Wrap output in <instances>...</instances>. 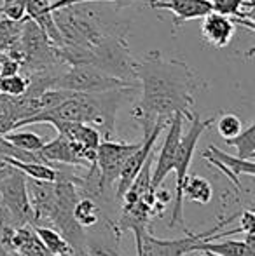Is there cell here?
I'll return each instance as SVG.
<instances>
[{
  "mask_svg": "<svg viewBox=\"0 0 255 256\" xmlns=\"http://www.w3.org/2000/svg\"><path fill=\"white\" fill-rule=\"evenodd\" d=\"M2 2H18V4H23L25 6V0H2Z\"/></svg>",
  "mask_w": 255,
  "mask_h": 256,
  "instance_id": "obj_30",
  "label": "cell"
},
{
  "mask_svg": "<svg viewBox=\"0 0 255 256\" xmlns=\"http://www.w3.org/2000/svg\"><path fill=\"white\" fill-rule=\"evenodd\" d=\"M225 145L234 146L238 155L236 157L245 158V160H253L255 158V122L248 126L246 129H241L239 134L234 138L225 140Z\"/></svg>",
  "mask_w": 255,
  "mask_h": 256,
  "instance_id": "obj_20",
  "label": "cell"
},
{
  "mask_svg": "<svg viewBox=\"0 0 255 256\" xmlns=\"http://www.w3.org/2000/svg\"><path fill=\"white\" fill-rule=\"evenodd\" d=\"M0 12L6 20L11 21H21L25 20V6L23 4H18V2H2L0 6Z\"/></svg>",
  "mask_w": 255,
  "mask_h": 256,
  "instance_id": "obj_24",
  "label": "cell"
},
{
  "mask_svg": "<svg viewBox=\"0 0 255 256\" xmlns=\"http://www.w3.org/2000/svg\"><path fill=\"white\" fill-rule=\"evenodd\" d=\"M53 128L58 131L60 136L70 140L79 145H84L88 148H98L100 142H102V134L98 129L93 128L89 124H82V122H67V120H53L49 122Z\"/></svg>",
  "mask_w": 255,
  "mask_h": 256,
  "instance_id": "obj_13",
  "label": "cell"
},
{
  "mask_svg": "<svg viewBox=\"0 0 255 256\" xmlns=\"http://www.w3.org/2000/svg\"><path fill=\"white\" fill-rule=\"evenodd\" d=\"M253 220H255V214L252 209H245L241 212V225H239V232H245L246 234H253Z\"/></svg>",
  "mask_w": 255,
  "mask_h": 256,
  "instance_id": "obj_26",
  "label": "cell"
},
{
  "mask_svg": "<svg viewBox=\"0 0 255 256\" xmlns=\"http://www.w3.org/2000/svg\"><path fill=\"white\" fill-rule=\"evenodd\" d=\"M72 218L81 228H88L100 222V208L89 197L77 200L72 208Z\"/></svg>",
  "mask_w": 255,
  "mask_h": 256,
  "instance_id": "obj_19",
  "label": "cell"
},
{
  "mask_svg": "<svg viewBox=\"0 0 255 256\" xmlns=\"http://www.w3.org/2000/svg\"><path fill=\"white\" fill-rule=\"evenodd\" d=\"M81 2H116L119 7H128V6H131L135 0H51L49 9L56 10V9H60V7L72 6V4H81Z\"/></svg>",
  "mask_w": 255,
  "mask_h": 256,
  "instance_id": "obj_25",
  "label": "cell"
},
{
  "mask_svg": "<svg viewBox=\"0 0 255 256\" xmlns=\"http://www.w3.org/2000/svg\"><path fill=\"white\" fill-rule=\"evenodd\" d=\"M194 256H218V254H213V253H208V251H196Z\"/></svg>",
  "mask_w": 255,
  "mask_h": 256,
  "instance_id": "obj_29",
  "label": "cell"
},
{
  "mask_svg": "<svg viewBox=\"0 0 255 256\" xmlns=\"http://www.w3.org/2000/svg\"><path fill=\"white\" fill-rule=\"evenodd\" d=\"M182 192H184V200H191V202L197 204H208L213 196L210 182L201 176H187Z\"/></svg>",
  "mask_w": 255,
  "mask_h": 256,
  "instance_id": "obj_17",
  "label": "cell"
},
{
  "mask_svg": "<svg viewBox=\"0 0 255 256\" xmlns=\"http://www.w3.org/2000/svg\"><path fill=\"white\" fill-rule=\"evenodd\" d=\"M241 129H243V122L234 114H224L217 120V131L224 140L234 138L236 134L241 132Z\"/></svg>",
  "mask_w": 255,
  "mask_h": 256,
  "instance_id": "obj_23",
  "label": "cell"
},
{
  "mask_svg": "<svg viewBox=\"0 0 255 256\" xmlns=\"http://www.w3.org/2000/svg\"><path fill=\"white\" fill-rule=\"evenodd\" d=\"M2 136H4V140L9 142L13 146H16V148H20V150H25V152H32V154H37L46 143L44 138H41V136L32 131H16V129H13V131L6 132V134H2Z\"/></svg>",
  "mask_w": 255,
  "mask_h": 256,
  "instance_id": "obj_21",
  "label": "cell"
},
{
  "mask_svg": "<svg viewBox=\"0 0 255 256\" xmlns=\"http://www.w3.org/2000/svg\"><path fill=\"white\" fill-rule=\"evenodd\" d=\"M191 122L189 126V131L182 132L180 142L177 146V154H175V160H173V171L177 174V185H175V204H173V211H171V222L170 226H175L177 223L184 222V182L189 176V168H191V162L196 152L197 142H199L201 134L206 131L210 126H213L215 117L210 118H201L197 114H194L187 118Z\"/></svg>",
  "mask_w": 255,
  "mask_h": 256,
  "instance_id": "obj_3",
  "label": "cell"
},
{
  "mask_svg": "<svg viewBox=\"0 0 255 256\" xmlns=\"http://www.w3.org/2000/svg\"><path fill=\"white\" fill-rule=\"evenodd\" d=\"M184 115L175 114L168 122V132L166 138L163 142V146L159 150V155L156 158V168L154 172L150 174V190H157L163 185L164 178L173 171V160L175 154H177V146L182 136V126H184Z\"/></svg>",
  "mask_w": 255,
  "mask_h": 256,
  "instance_id": "obj_7",
  "label": "cell"
},
{
  "mask_svg": "<svg viewBox=\"0 0 255 256\" xmlns=\"http://www.w3.org/2000/svg\"><path fill=\"white\" fill-rule=\"evenodd\" d=\"M28 89V77L21 74L0 75V94L6 96H21Z\"/></svg>",
  "mask_w": 255,
  "mask_h": 256,
  "instance_id": "obj_22",
  "label": "cell"
},
{
  "mask_svg": "<svg viewBox=\"0 0 255 256\" xmlns=\"http://www.w3.org/2000/svg\"><path fill=\"white\" fill-rule=\"evenodd\" d=\"M7 171H9V166H7L6 162L2 160V158H0V178H2V176L6 174Z\"/></svg>",
  "mask_w": 255,
  "mask_h": 256,
  "instance_id": "obj_28",
  "label": "cell"
},
{
  "mask_svg": "<svg viewBox=\"0 0 255 256\" xmlns=\"http://www.w3.org/2000/svg\"><path fill=\"white\" fill-rule=\"evenodd\" d=\"M0 158H2L7 166H11V168L23 172V174L30 180L49 182V183L60 182V174H62V172L53 168V166L44 164V162H25V160H18V158H14V157H0Z\"/></svg>",
  "mask_w": 255,
  "mask_h": 256,
  "instance_id": "obj_14",
  "label": "cell"
},
{
  "mask_svg": "<svg viewBox=\"0 0 255 256\" xmlns=\"http://www.w3.org/2000/svg\"><path fill=\"white\" fill-rule=\"evenodd\" d=\"M215 12L225 14L229 18H250L253 20L255 0H208Z\"/></svg>",
  "mask_w": 255,
  "mask_h": 256,
  "instance_id": "obj_18",
  "label": "cell"
},
{
  "mask_svg": "<svg viewBox=\"0 0 255 256\" xmlns=\"http://www.w3.org/2000/svg\"><path fill=\"white\" fill-rule=\"evenodd\" d=\"M34 232L37 234V237L41 239V242L56 256H77V251L74 250V246L70 244V240L65 239L63 234L56 232L48 226H37L34 228Z\"/></svg>",
  "mask_w": 255,
  "mask_h": 256,
  "instance_id": "obj_16",
  "label": "cell"
},
{
  "mask_svg": "<svg viewBox=\"0 0 255 256\" xmlns=\"http://www.w3.org/2000/svg\"><path fill=\"white\" fill-rule=\"evenodd\" d=\"M13 244L21 256H56L41 242L34 230L20 228L14 234Z\"/></svg>",
  "mask_w": 255,
  "mask_h": 256,
  "instance_id": "obj_15",
  "label": "cell"
},
{
  "mask_svg": "<svg viewBox=\"0 0 255 256\" xmlns=\"http://www.w3.org/2000/svg\"><path fill=\"white\" fill-rule=\"evenodd\" d=\"M152 9H166L173 16V24L180 26L185 21H192L211 12V4L208 0H150Z\"/></svg>",
  "mask_w": 255,
  "mask_h": 256,
  "instance_id": "obj_10",
  "label": "cell"
},
{
  "mask_svg": "<svg viewBox=\"0 0 255 256\" xmlns=\"http://www.w3.org/2000/svg\"><path fill=\"white\" fill-rule=\"evenodd\" d=\"M136 89L138 86L102 92H72L65 102L56 104L51 110L41 112L34 117L20 120L14 126V129L32 124H49L53 120L82 122V124H89L98 129L102 140H112L116 132L117 110L124 98L135 92Z\"/></svg>",
  "mask_w": 255,
  "mask_h": 256,
  "instance_id": "obj_2",
  "label": "cell"
},
{
  "mask_svg": "<svg viewBox=\"0 0 255 256\" xmlns=\"http://www.w3.org/2000/svg\"><path fill=\"white\" fill-rule=\"evenodd\" d=\"M0 194L16 214H20L21 218H34L30 197H28V186L23 176L18 172V169L9 166V171L0 178Z\"/></svg>",
  "mask_w": 255,
  "mask_h": 256,
  "instance_id": "obj_9",
  "label": "cell"
},
{
  "mask_svg": "<svg viewBox=\"0 0 255 256\" xmlns=\"http://www.w3.org/2000/svg\"><path fill=\"white\" fill-rule=\"evenodd\" d=\"M201 155H203V158L208 164L217 168L218 171L227 176L229 182L234 185L236 192L241 190L239 176L246 174V176H250V178H253V174H255L253 160H245V158H239V157H236V155H229V154L222 152V150L215 145H210L208 150H204Z\"/></svg>",
  "mask_w": 255,
  "mask_h": 256,
  "instance_id": "obj_8",
  "label": "cell"
},
{
  "mask_svg": "<svg viewBox=\"0 0 255 256\" xmlns=\"http://www.w3.org/2000/svg\"><path fill=\"white\" fill-rule=\"evenodd\" d=\"M133 86L138 84L116 78L93 64H72L67 72L60 74L53 80L51 89H65L72 92H102L121 88H133Z\"/></svg>",
  "mask_w": 255,
  "mask_h": 256,
  "instance_id": "obj_4",
  "label": "cell"
},
{
  "mask_svg": "<svg viewBox=\"0 0 255 256\" xmlns=\"http://www.w3.org/2000/svg\"><path fill=\"white\" fill-rule=\"evenodd\" d=\"M234 23L225 14L211 10L206 16H203L201 35H203V40L210 44L211 48L222 49L231 44L232 37H234Z\"/></svg>",
  "mask_w": 255,
  "mask_h": 256,
  "instance_id": "obj_11",
  "label": "cell"
},
{
  "mask_svg": "<svg viewBox=\"0 0 255 256\" xmlns=\"http://www.w3.org/2000/svg\"><path fill=\"white\" fill-rule=\"evenodd\" d=\"M20 72H21V64L16 60L6 58L0 63V75H14V74H20Z\"/></svg>",
  "mask_w": 255,
  "mask_h": 256,
  "instance_id": "obj_27",
  "label": "cell"
},
{
  "mask_svg": "<svg viewBox=\"0 0 255 256\" xmlns=\"http://www.w3.org/2000/svg\"><path fill=\"white\" fill-rule=\"evenodd\" d=\"M135 75L142 98L133 106V117L149 134L159 120H170L175 114L185 118L192 115L194 92L197 91V75L180 60L164 58L159 51L135 58Z\"/></svg>",
  "mask_w": 255,
  "mask_h": 256,
  "instance_id": "obj_1",
  "label": "cell"
},
{
  "mask_svg": "<svg viewBox=\"0 0 255 256\" xmlns=\"http://www.w3.org/2000/svg\"><path fill=\"white\" fill-rule=\"evenodd\" d=\"M168 122L170 120H159L157 122L149 134H143V140H142V143H140L138 148H136L135 152L126 158V162H124L123 169H121V172H119V178H117V182H116L117 183V192H116L117 202H119L121 197L124 196V192L129 188V185L133 183V180L136 178V174L140 172V169H142L143 162L147 160V157L154 152L157 138H159V134L163 132V129L168 126Z\"/></svg>",
  "mask_w": 255,
  "mask_h": 256,
  "instance_id": "obj_6",
  "label": "cell"
},
{
  "mask_svg": "<svg viewBox=\"0 0 255 256\" xmlns=\"http://www.w3.org/2000/svg\"><path fill=\"white\" fill-rule=\"evenodd\" d=\"M140 143H124L114 140H102L96 148V169L100 172V185L102 188L116 185L119 172L126 158L140 146Z\"/></svg>",
  "mask_w": 255,
  "mask_h": 256,
  "instance_id": "obj_5",
  "label": "cell"
},
{
  "mask_svg": "<svg viewBox=\"0 0 255 256\" xmlns=\"http://www.w3.org/2000/svg\"><path fill=\"white\" fill-rule=\"evenodd\" d=\"M208 251L218 256H255V239L253 234H246L241 240H224L215 242V239H203L194 246V251Z\"/></svg>",
  "mask_w": 255,
  "mask_h": 256,
  "instance_id": "obj_12",
  "label": "cell"
}]
</instances>
